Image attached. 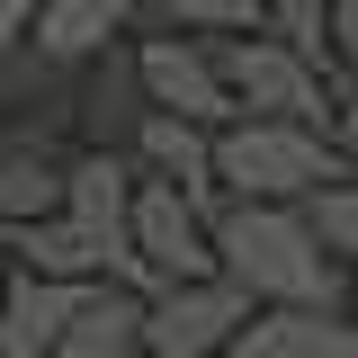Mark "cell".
I'll return each instance as SVG.
<instances>
[{"label":"cell","instance_id":"obj_1","mask_svg":"<svg viewBox=\"0 0 358 358\" xmlns=\"http://www.w3.org/2000/svg\"><path fill=\"white\" fill-rule=\"evenodd\" d=\"M215 278H233L251 305H305L331 313L350 287H341V260L313 242L305 206H251V197H224L215 215Z\"/></svg>","mask_w":358,"mask_h":358},{"label":"cell","instance_id":"obj_2","mask_svg":"<svg viewBox=\"0 0 358 358\" xmlns=\"http://www.w3.org/2000/svg\"><path fill=\"white\" fill-rule=\"evenodd\" d=\"M350 179L341 143H322V126H287V117H233L215 134V188L251 197V206H305L313 188Z\"/></svg>","mask_w":358,"mask_h":358},{"label":"cell","instance_id":"obj_3","mask_svg":"<svg viewBox=\"0 0 358 358\" xmlns=\"http://www.w3.org/2000/svg\"><path fill=\"white\" fill-rule=\"evenodd\" d=\"M126 242H134V260H143V278H152V296L162 287H188V278H215V224H206V206L179 197L171 179H152V171L134 188Z\"/></svg>","mask_w":358,"mask_h":358},{"label":"cell","instance_id":"obj_4","mask_svg":"<svg viewBox=\"0 0 358 358\" xmlns=\"http://www.w3.org/2000/svg\"><path fill=\"white\" fill-rule=\"evenodd\" d=\"M251 296L233 278H188V287H162L143 296V358H224L251 322Z\"/></svg>","mask_w":358,"mask_h":358},{"label":"cell","instance_id":"obj_5","mask_svg":"<svg viewBox=\"0 0 358 358\" xmlns=\"http://www.w3.org/2000/svg\"><path fill=\"white\" fill-rule=\"evenodd\" d=\"M215 72L233 90V108L242 117H287V126H322V72H313L305 54H287L278 36H224L215 45Z\"/></svg>","mask_w":358,"mask_h":358},{"label":"cell","instance_id":"obj_6","mask_svg":"<svg viewBox=\"0 0 358 358\" xmlns=\"http://www.w3.org/2000/svg\"><path fill=\"white\" fill-rule=\"evenodd\" d=\"M134 72H143L152 117H188V126H206V134H224L233 117H242L206 36H152V45H134Z\"/></svg>","mask_w":358,"mask_h":358},{"label":"cell","instance_id":"obj_7","mask_svg":"<svg viewBox=\"0 0 358 358\" xmlns=\"http://www.w3.org/2000/svg\"><path fill=\"white\" fill-rule=\"evenodd\" d=\"M72 313H81V287L9 268V296H0V358H54L63 331H72Z\"/></svg>","mask_w":358,"mask_h":358},{"label":"cell","instance_id":"obj_8","mask_svg":"<svg viewBox=\"0 0 358 358\" xmlns=\"http://www.w3.org/2000/svg\"><path fill=\"white\" fill-rule=\"evenodd\" d=\"M152 117V99H143V72H134V54L108 45V63L81 81V108H72V126L90 134V152H134V134Z\"/></svg>","mask_w":358,"mask_h":358},{"label":"cell","instance_id":"obj_9","mask_svg":"<svg viewBox=\"0 0 358 358\" xmlns=\"http://www.w3.org/2000/svg\"><path fill=\"white\" fill-rule=\"evenodd\" d=\"M134 162H143L152 179H171L179 197H197L206 215L224 206V188H215V134H206V126H188V117H143Z\"/></svg>","mask_w":358,"mask_h":358},{"label":"cell","instance_id":"obj_10","mask_svg":"<svg viewBox=\"0 0 358 358\" xmlns=\"http://www.w3.org/2000/svg\"><path fill=\"white\" fill-rule=\"evenodd\" d=\"M224 358H358V331L331 322V313H305V305H260Z\"/></svg>","mask_w":358,"mask_h":358},{"label":"cell","instance_id":"obj_11","mask_svg":"<svg viewBox=\"0 0 358 358\" xmlns=\"http://www.w3.org/2000/svg\"><path fill=\"white\" fill-rule=\"evenodd\" d=\"M134 188H143V162L134 152H72L63 162V215L99 224V233H126Z\"/></svg>","mask_w":358,"mask_h":358},{"label":"cell","instance_id":"obj_12","mask_svg":"<svg viewBox=\"0 0 358 358\" xmlns=\"http://www.w3.org/2000/svg\"><path fill=\"white\" fill-rule=\"evenodd\" d=\"M143 9V0H45L36 9V54H54V63H99L108 45L126 36V18Z\"/></svg>","mask_w":358,"mask_h":358},{"label":"cell","instance_id":"obj_13","mask_svg":"<svg viewBox=\"0 0 358 358\" xmlns=\"http://www.w3.org/2000/svg\"><path fill=\"white\" fill-rule=\"evenodd\" d=\"M54 358H143V296L134 287H81V313Z\"/></svg>","mask_w":358,"mask_h":358},{"label":"cell","instance_id":"obj_14","mask_svg":"<svg viewBox=\"0 0 358 358\" xmlns=\"http://www.w3.org/2000/svg\"><path fill=\"white\" fill-rule=\"evenodd\" d=\"M36 215H63V162H45V143H0V233Z\"/></svg>","mask_w":358,"mask_h":358},{"label":"cell","instance_id":"obj_15","mask_svg":"<svg viewBox=\"0 0 358 358\" xmlns=\"http://www.w3.org/2000/svg\"><path fill=\"white\" fill-rule=\"evenodd\" d=\"M260 18H268V36L287 54H305L313 72L331 63V0H260Z\"/></svg>","mask_w":358,"mask_h":358},{"label":"cell","instance_id":"obj_16","mask_svg":"<svg viewBox=\"0 0 358 358\" xmlns=\"http://www.w3.org/2000/svg\"><path fill=\"white\" fill-rule=\"evenodd\" d=\"M305 224H313V242H322L331 260H350V268H358V179L313 188V197H305Z\"/></svg>","mask_w":358,"mask_h":358},{"label":"cell","instance_id":"obj_17","mask_svg":"<svg viewBox=\"0 0 358 358\" xmlns=\"http://www.w3.org/2000/svg\"><path fill=\"white\" fill-rule=\"evenodd\" d=\"M152 9L171 18V36H206V45L260 27V0H152Z\"/></svg>","mask_w":358,"mask_h":358},{"label":"cell","instance_id":"obj_18","mask_svg":"<svg viewBox=\"0 0 358 358\" xmlns=\"http://www.w3.org/2000/svg\"><path fill=\"white\" fill-rule=\"evenodd\" d=\"M331 54L358 72V0H331Z\"/></svg>","mask_w":358,"mask_h":358},{"label":"cell","instance_id":"obj_19","mask_svg":"<svg viewBox=\"0 0 358 358\" xmlns=\"http://www.w3.org/2000/svg\"><path fill=\"white\" fill-rule=\"evenodd\" d=\"M341 162H350V179H358V81L341 90Z\"/></svg>","mask_w":358,"mask_h":358},{"label":"cell","instance_id":"obj_20","mask_svg":"<svg viewBox=\"0 0 358 358\" xmlns=\"http://www.w3.org/2000/svg\"><path fill=\"white\" fill-rule=\"evenodd\" d=\"M341 313H350V331H358V278H350V296H341Z\"/></svg>","mask_w":358,"mask_h":358},{"label":"cell","instance_id":"obj_21","mask_svg":"<svg viewBox=\"0 0 358 358\" xmlns=\"http://www.w3.org/2000/svg\"><path fill=\"white\" fill-rule=\"evenodd\" d=\"M9 268H18V260H9V251H0V296H9Z\"/></svg>","mask_w":358,"mask_h":358},{"label":"cell","instance_id":"obj_22","mask_svg":"<svg viewBox=\"0 0 358 358\" xmlns=\"http://www.w3.org/2000/svg\"><path fill=\"white\" fill-rule=\"evenodd\" d=\"M0 134H9V99H0Z\"/></svg>","mask_w":358,"mask_h":358}]
</instances>
